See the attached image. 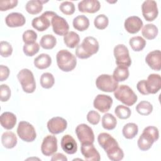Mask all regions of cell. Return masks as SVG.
Instances as JSON below:
<instances>
[{
  "label": "cell",
  "mask_w": 161,
  "mask_h": 161,
  "mask_svg": "<svg viewBox=\"0 0 161 161\" xmlns=\"http://www.w3.org/2000/svg\"><path fill=\"white\" fill-rule=\"evenodd\" d=\"M99 145L104 150L108 158L112 161H119L124 157L123 150L117 141L108 133H101L97 136Z\"/></svg>",
  "instance_id": "1"
},
{
  "label": "cell",
  "mask_w": 161,
  "mask_h": 161,
  "mask_svg": "<svg viewBox=\"0 0 161 161\" xmlns=\"http://www.w3.org/2000/svg\"><path fill=\"white\" fill-rule=\"evenodd\" d=\"M99 45L97 40L92 36L86 37L82 42L78 45L75 50V55L79 58L86 59L96 53Z\"/></svg>",
  "instance_id": "2"
},
{
  "label": "cell",
  "mask_w": 161,
  "mask_h": 161,
  "mask_svg": "<svg viewBox=\"0 0 161 161\" xmlns=\"http://www.w3.org/2000/svg\"><path fill=\"white\" fill-rule=\"evenodd\" d=\"M159 138V131L157 127L149 126L144 128L138 140V147L142 151L149 150L153 143Z\"/></svg>",
  "instance_id": "3"
},
{
  "label": "cell",
  "mask_w": 161,
  "mask_h": 161,
  "mask_svg": "<svg viewBox=\"0 0 161 161\" xmlns=\"http://www.w3.org/2000/svg\"><path fill=\"white\" fill-rule=\"evenodd\" d=\"M58 68L64 72H70L74 70L77 64L75 56L67 50H60L56 55Z\"/></svg>",
  "instance_id": "4"
},
{
  "label": "cell",
  "mask_w": 161,
  "mask_h": 161,
  "mask_svg": "<svg viewBox=\"0 0 161 161\" xmlns=\"http://www.w3.org/2000/svg\"><path fill=\"white\" fill-rule=\"evenodd\" d=\"M114 96L116 99L126 106H131L137 101V96L127 85H121L114 91Z\"/></svg>",
  "instance_id": "5"
},
{
  "label": "cell",
  "mask_w": 161,
  "mask_h": 161,
  "mask_svg": "<svg viewBox=\"0 0 161 161\" xmlns=\"http://www.w3.org/2000/svg\"><path fill=\"white\" fill-rule=\"evenodd\" d=\"M17 78L25 92L33 93L35 91L36 83L33 74L30 70L28 69L21 70L17 75Z\"/></svg>",
  "instance_id": "6"
},
{
  "label": "cell",
  "mask_w": 161,
  "mask_h": 161,
  "mask_svg": "<svg viewBox=\"0 0 161 161\" xmlns=\"http://www.w3.org/2000/svg\"><path fill=\"white\" fill-rule=\"evenodd\" d=\"M96 85L97 89L103 92H112L118 88V82L111 75L101 74L97 77Z\"/></svg>",
  "instance_id": "7"
},
{
  "label": "cell",
  "mask_w": 161,
  "mask_h": 161,
  "mask_svg": "<svg viewBox=\"0 0 161 161\" xmlns=\"http://www.w3.org/2000/svg\"><path fill=\"white\" fill-rule=\"evenodd\" d=\"M17 133L19 137L26 142H31L34 141L36 137L34 126L25 121H21L18 123Z\"/></svg>",
  "instance_id": "8"
},
{
  "label": "cell",
  "mask_w": 161,
  "mask_h": 161,
  "mask_svg": "<svg viewBox=\"0 0 161 161\" xmlns=\"http://www.w3.org/2000/svg\"><path fill=\"white\" fill-rule=\"evenodd\" d=\"M114 55L118 66H123L128 68L131 65V60L128 49L125 45L123 44L116 45L114 48Z\"/></svg>",
  "instance_id": "9"
},
{
  "label": "cell",
  "mask_w": 161,
  "mask_h": 161,
  "mask_svg": "<svg viewBox=\"0 0 161 161\" xmlns=\"http://www.w3.org/2000/svg\"><path fill=\"white\" fill-rule=\"evenodd\" d=\"M57 13L53 11H45L41 16L33 18L31 25L37 31H43L49 28L52 18Z\"/></svg>",
  "instance_id": "10"
},
{
  "label": "cell",
  "mask_w": 161,
  "mask_h": 161,
  "mask_svg": "<svg viewBox=\"0 0 161 161\" xmlns=\"http://www.w3.org/2000/svg\"><path fill=\"white\" fill-rule=\"evenodd\" d=\"M75 133L81 143H93L94 142V132L86 124L79 125L75 128Z\"/></svg>",
  "instance_id": "11"
},
{
  "label": "cell",
  "mask_w": 161,
  "mask_h": 161,
  "mask_svg": "<svg viewBox=\"0 0 161 161\" xmlns=\"http://www.w3.org/2000/svg\"><path fill=\"white\" fill-rule=\"evenodd\" d=\"M143 16L147 21H153L157 18L158 11L156 1L153 0L145 1L142 5Z\"/></svg>",
  "instance_id": "12"
},
{
  "label": "cell",
  "mask_w": 161,
  "mask_h": 161,
  "mask_svg": "<svg viewBox=\"0 0 161 161\" xmlns=\"http://www.w3.org/2000/svg\"><path fill=\"white\" fill-rule=\"evenodd\" d=\"M57 139L53 135L46 136L41 145L42 153L45 156H51L57 151Z\"/></svg>",
  "instance_id": "13"
},
{
  "label": "cell",
  "mask_w": 161,
  "mask_h": 161,
  "mask_svg": "<svg viewBox=\"0 0 161 161\" xmlns=\"http://www.w3.org/2000/svg\"><path fill=\"white\" fill-rule=\"evenodd\" d=\"M51 25L52 26L53 31L57 35L64 36L69 32V25L67 21L64 18L59 16L57 14L52 18Z\"/></svg>",
  "instance_id": "14"
},
{
  "label": "cell",
  "mask_w": 161,
  "mask_h": 161,
  "mask_svg": "<svg viewBox=\"0 0 161 161\" xmlns=\"http://www.w3.org/2000/svg\"><path fill=\"white\" fill-rule=\"evenodd\" d=\"M67 126V121L59 116L51 118L47 123V128L50 133L53 135L64 132Z\"/></svg>",
  "instance_id": "15"
},
{
  "label": "cell",
  "mask_w": 161,
  "mask_h": 161,
  "mask_svg": "<svg viewBox=\"0 0 161 161\" xmlns=\"http://www.w3.org/2000/svg\"><path fill=\"white\" fill-rule=\"evenodd\" d=\"M112 104L113 99L109 96L106 94H98L93 102L94 108L101 113L108 111L111 108Z\"/></svg>",
  "instance_id": "16"
},
{
  "label": "cell",
  "mask_w": 161,
  "mask_h": 161,
  "mask_svg": "<svg viewBox=\"0 0 161 161\" xmlns=\"http://www.w3.org/2000/svg\"><path fill=\"white\" fill-rule=\"evenodd\" d=\"M80 151L85 160L90 161H99L101 157L93 143H81Z\"/></svg>",
  "instance_id": "17"
},
{
  "label": "cell",
  "mask_w": 161,
  "mask_h": 161,
  "mask_svg": "<svg viewBox=\"0 0 161 161\" xmlns=\"http://www.w3.org/2000/svg\"><path fill=\"white\" fill-rule=\"evenodd\" d=\"M145 86L149 94H156L161 88V77L159 74H151L145 80Z\"/></svg>",
  "instance_id": "18"
},
{
  "label": "cell",
  "mask_w": 161,
  "mask_h": 161,
  "mask_svg": "<svg viewBox=\"0 0 161 161\" xmlns=\"http://www.w3.org/2000/svg\"><path fill=\"white\" fill-rule=\"evenodd\" d=\"M124 26L127 32L135 34L142 28L143 21L138 16H131L125 19Z\"/></svg>",
  "instance_id": "19"
},
{
  "label": "cell",
  "mask_w": 161,
  "mask_h": 161,
  "mask_svg": "<svg viewBox=\"0 0 161 161\" xmlns=\"http://www.w3.org/2000/svg\"><path fill=\"white\" fill-rule=\"evenodd\" d=\"M100 8L101 4L97 0H83L78 3V9L82 13H95Z\"/></svg>",
  "instance_id": "20"
},
{
  "label": "cell",
  "mask_w": 161,
  "mask_h": 161,
  "mask_svg": "<svg viewBox=\"0 0 161 161\" xmlns=\"http://www.w3.org/2000/svg\"><path fill=\"white\" fill-rule=\"evenodd\" d=\"M145 62L153 70L159 71L161 69V52L156 50L149 52L146 57Z\"/></svg>",
  "instance_id": "21"
},
{
  "label": "cell",
  "mask_w": 161,
  "mask_h": 161,
  "mask_svg": "<svg viewBox=\"0 0 161 161\" xmlns=\"http://www.w3.org/2000/svg\"><path fill=\"white\" fill-rule=\"evenodd\" d=\"M60 145L62 150L67 154H74L77 150V142L70 135H65L62 138Z\"/></svg>",
  "instance_id": "22"
},
{
  "label": "cell",
  "mask_w": 161,
  "mask_h": 161,
  "mask_svg": "<svg viewBox=\"0 0 161 161\" xmlns=\"http://www.w3.org/2000/svg\"><path fill=\"white\" fill-rule=\"evenodd\" d=\"M26 19L23 14L19 13H9L5 18L6 25L11 28L22 26L25 24Z\"/></svg>",
  "instance_id": "23"
},
{
  "label": "cell",
  "mask_w": 161,
  "mask_h": 161,
  "mask_svg": "<svg viewBox=\"0 0 161 161\" xmlns=\"http://www.w3.org/2000/svg\"><path fill=\"white\" fill-rule=\"evenodd\" d=\"M16 116L11 112H4L1 114L0 123L1 126L6 130L13 129L16 123Z\"/></svg>",
  "instance_id": "24"
},
{
  "label": "cell",
  "mask_w": 161,
  "mask_h": 161,
  "mask_svg": "<svg viewBox=\"0 0 161 161\" xmlns=\"http://www.w3.org/2000/svg\"><path fill=\"white\" fill-rule=\"evenodd\" d=\"M17 137L12 131H6L1 136V142L3 145L8 149L14 148L17 144Z\"/></svg>",
  "instance_id": "25"
},
{
  "label": "cell",
  "mask_w": 161,
  "mask_h": 161,
  "mask_svg": "<svg viewBox=\"0 0 161 161\" xmlns=\"http://www.w3.org/2000/svg\"><path fill=\"white\" fill-rule=\"evenodd\" d=\"M48 1L40 0H31L27 2L25 6L26 11L30 14H37L43 9V4Z\"/></svg>",
  "instance_id": "26"
},
{
  "label": "cell",
  "mask_w": 161,
  "mask_h": 161,
  "mask_svg": "<svg viewBox=\"0 0 161 161\" xmlns=\"http://www.w3.org/2000/svg\"><path fill=\"white\" fill-rule=\"evenodd\" d=\"M52 58L47 53H41L34 59V65L38 69H45L50 66Z\"/></svg>",
  "instance_id": "27"
},
{
  "label": "cell",
  "mask_w": 161,
  "mask_h": 161,
  "mask_svg": "<svg viewBox=\"0 0 161 161\" xmlns=\"http://www.w3.org/2000/svg\"><path fill=\"white\" fill-rule=\"evenodd\" d=\"M72 24L75 30L79 31H84L89 28V20L86 16L79 15L73 19Z\"/></svg>",
  "instance_id": "28"
},
{
  "label": "cell",
  "mask_w": 161,
  "mask_h": 161,
  "mask_svg": "<svg viewBox=\"0 0 161 161\" xmlns=\"http://www.w3.org/2000/svg\"><path fill=\"white\" fill-rule=\"evenodd\" d=\"M64 42L67 47L74 48L79 45L80 37L77 33L70 31L64 36Z\"/></svg>",
  "instance_id": "29"
},
{
  "label": "cell",
  "mask_w": 161,
  "mask_h": 161,
  "mask_svg": "<svg viewBox=\"0 0 161 161\" xmlns=\"http://www.w3.org/2000/svg\"><path fill=\"white\" fill-rule=\"evenodd\" d=\"M158 28L153 24L145 25L142 30V34L144 38L147 40H153L156 38L158 35Z\"/></svg>",
  "instance_id": "30"
},
{
  "label": "cell",
  "mask_w": 161,
  "mask_h": 161,
  "mask_svg": "<svg viewBox=\"0 0 161 161\" xmlns=\"http://www.w3.org/2000/svg\"><path fill=\"white\" fill-rule=\"evenodd\" d=\"M138 132L137 125L133 123H128L126 124L122 130V133L125 138L126 139H132L135 137Z\"/></svg>",
  "instance_id": "31"
},
{
  "label": "cell",
  "mask_w": 161,
  "mask_h": 161,
  "mask_svg": "<svg viewBox=\"0 0 161 161\" xmlns=\"http://www.w3.org/2000/svg\"><path fill=\"white\" fill-rule=\"evenodd\" d=\"M129 77V70L128 67L118 66L113 72V77L118 82L125 81Z\"/></svg>",
  "instance_id": "32"
},
{
  "label": "cell",
  "mask_w": 161,
  "mask_h": 161,
  "mask_svg": "<svg viewBox=\"0 0 161 161\" xmlns=\"http://www.w3.org/2000/svg\"><path fill=\"white\" fill-rule=\"evenodd\" d=\"M57 44L55 37L50 34L43 35L40 40V45L45 50H50L55 47Z\"/></svg>",
  "instance_id": "33"
},
{
  "label": "cell",
  "mask_w": 161,
  "mask_h": 161,
  "mask_svg": "<svg viewBox=\"0 0 161 161\" xmlns=\"http://www.w3.org/2000/svg\"><path fill=\"white\" fill-rule=\"evenodd\" d=\"M117 125V120L114 116L111 113H106L102 118V126L108 130H112L115 128Z\"/></svg>",
  "instance_id": "34"
},
{
  "label": "cell",
  "mask_w": 161,
  "mask_h": 161,
  "mask_svg": "<svg viewBox=\"0 0 161 161\" xmlns=\"http://www.w3.org/2000/svg\"><path fill=\"white\" fill-rule=\"evenodd\" d=\"M129 44L133 50L135 52H140L145 48L146 40L140 36H133L130 38Z\"/></svg>",
  "instance_id": "35"
},
{
  "label": "cell",
  "mask_w": 161,
  "mask_h": 161,
  "mask_svg": "<svg viewBox=\"0 0 161 161\" xmlns=\"http://www.w3.org/2000/svg\"><path fill=\"white\" fill-rule=\"evenodd\" d=\"M136 110L140 114L147 116L152 112L153 106L148 101H142L136 105Z\"/></svg>",
  "instance_id": "36"
},
{
  "label": "cell",
  "mask_w": 161,
  "mask_h": 161,
  "mask_svg": "<svg viewBox=\"0 0 161 161\" xmlns=\"http://www.w3.org/2000/svg\"><path fill=\"white\" fill-rule=\"evenodd\" d=\"M40 82L42 87L45 89H50L53 86L55 79L51 73L45 72L41 75Z\"/></svg>",
  "instance_id": "37"
},
{
  "label": "cell",
  "mask_w": 161,
  "mask_h": 161,
  "mask_svg": "<svg viewBox=\"0 0 161 161\" xmlns=\"http://www.w3.org/2000/svg\"><path fill=\"white\" fill-rule=\"evenodd\" d=\"M114 113L116 116L121 119H126L130 117L131 111L130 109L123 105H118L114 109Z\"/></svg>",
  "instance_id": "38"
},
{
  "label": "cell",
  "mask_w": 161,
  "mask_h": 161,
  "mask_svg": "<svg viewBox=\"0 0 161 161\" xmlns=\"http://www.w3.org/2000/svg\"><path fill=\"white\" fill-rule=\"evenodd\" d=\"M109 24V19L108 18L103 14H99L97 15L94 21V26L99 30H104L105 29Z\"/></svg>",
  "instance_id": "39"
},
{
  "label": "cell",
  "mask_w": 161,
  "mask_h": 161,
  "mask_svg": "<svg viewBox=\"0 0 161 161\" xmlns=\"http://www.w3.org/2000/svg\"><path fill=\"white\" fill-rule=\"evenodd\" d=\"M40 50V45L35 42L32 44H25L23 48L24 53L28 57H32L36 54Z\"/></svg>",
  "instance_id": "40"
},
{
  "label": "cell",
  "mask_w": 161,
  "mask_h": 161,
  "mask_svg": "<svg viewBox=\"0 0 161 161\" xmlns=\"http://www.w3.org/2000/svg\"><path fill=\"white\" fill-rule=\"evenodd\" d=\"M60 10L65 15H72L75 12V6L72 2L64 1L59 6Z\"/></svg>",
  "instance_id": "41"
},
{
  "label": "cell",
  "mask_w": 161,
  "mask_h": 161,
  "mask_svg": "<svg viewBox=\"0 0 161 161\" xmlns=\"http://www.w3.org/2000/svg\"><path fill=\"white\" fill-rule=\"evenodd\" d=\"M22 37L25 44H32L36 42V40L37 39V34L32 30H28L23 33Z\"/></svg>",
  "instance_id": "42"
},
{
  "label": "cell",
  "mask_w": 161,
  "mask_h": 161,
  "mask_svg": "<svg viewBox=\"0 0 161 161\" xmlns=\"http://www.w3.org/2000/svg\"><path fill=\"white\" fill-rule=\"evenodd\" d=\"M1 55L3 57H9L13 52V47L11 45L6 41H1L0 43Z\"/></svg>",
  "instance_id": "43"
},
{
  "label": "cell",
  "mask_w": 161,
  "mask_h": 161,
  "mask_svg": "<svg viewBox=\"0 0 161 161\" xmlns=\"http://www.w3.org/2000/svg\"><path fill=\"white\" fill-rule=\"evenodd\" d=\"M17 0H9L0 1V11H5L15 8L18 4Z\"/></svg>",
  "instance_id": "44"
},
{
  "label": "cell",
  "mask_w": 161,
  "mask_h": 161,
  "mask_svg": "<svg viewBox=\"0 0 161 161\" xmlns=\"http://www.w3.org/2000/svg\"><path fill=\"white\" fill-rule=\"evenodd\" d=\"M0 97L1 101L2 102H6L9 100L11 97V89L9 86L6 84L1 85L0 91Z\"/></svg>",
  "instance_id": "45"
},
{
  "label": "cell",
  "mask_w": 161,
  "mask_h": 161,
  "mask_svg": "<svg viewBox=\"0 0 161 161\" xmlns=\"http://www.w3.org/2000/svg\"><path fill=\"white\" fill-rule=\"evenodd\" d=\"M101 117L99 114L94 110L90 111L87 114V121L93 125H96L99 123Z\"/></svg>",
  "instance_id": "46"
},
{
  "label": "cell",
  "mask_w": 161,
  "mask_h": 161,
  "mask_svg": "<svg viewBox=\"0 0 161 161\" xmlns=\"http://www.w3.org/2000/svg\"><path fill=\"white\" fill-rule=\"evenodd\" d=\"M9 75V69L8 67L1 65H0V81L3 82L6 80Z\"/></svg>",
  "instance_id": "47"
},
{
  "label": "cell",
  "mask_w": 161,
  "mask_h": 161,
  "mask_svg": "<svg viewBox=\"0 0 161 161\" xmlns=\"http://www.w3.org/2000/svg\"><path fill=\"white\" fill-rule=\"evenodd\" d=\"M136 87L140 93H141L143 95H147L148 94L146 86H145V80H140L137 84H136Z\"/></svg>",
  "instance_id": "48"
},
{
  "label": "cell",
  "mask_w": 161,
  "mask_h": 161,
  "mask_svg": "<svg viewBox=\"0 0 161 161\" xmlns=\"http://www.w3.org/2000/svg\"><path fill=\"white\" fill-rule=\"evenodd\" d=\"M52 161H57V160H59V161H67V158L62 153H55L52 158H51Z\"/></svg>",
  "instance_id": "49"
}]
</instances>
